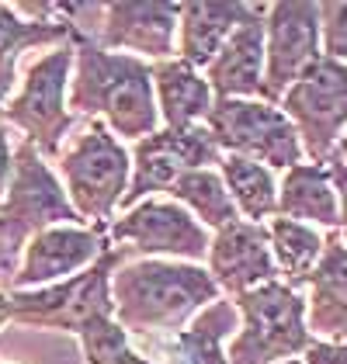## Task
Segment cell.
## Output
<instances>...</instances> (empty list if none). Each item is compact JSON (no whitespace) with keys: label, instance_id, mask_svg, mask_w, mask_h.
Returning a JSON list of instances; mask_svg holds the SVG:
<instances>
[{"label":"cell","instance_id":"8992f818","mask_svg":"<svg viewBox=\"0 0 347 364\" xmlns=\"http://www.w3.org/2000/svg\"><path fill=\"white\" fill-rule=\"evenodd\" d=\"M59 170L73 212L80 219H94L97 225H105L129 191L132 160L105 122H90L87 136H80V142L63 156Z\"/></svg>","mask_w":347,"mask_h":364},{"label":"cell","instance_id":"4316f807","mask_svg":"<svg viewBox=\"0 0 347 364\" xmlns=\"http://www.w3.org/2000/svg\"><path fill=\"white\" fill-rule=\"evenodd\" d=\"M319 11V56L347 63V4H316Z\"/></svg>","mask_w":347,"mask_h":364},{"label":"cell","instance_id":"ba28073f","mask_svg":"<svg viewBox=\"0 0 347 364\" xmlns=\"http://www.w3.org/2000/svg\"><path fill=\"white\" fill-rule=\"evenodd\" d=\"M77 223H84V219L73 212L63 184L49 170V164L42 160V153L28 142H21L14 149L11 181H7V191L0 201V232L7 236V243L18 247L42 229Z\"/></svg>","mask_w":347,"mask_h":364},{"label":"cell","instance_id":"44dd1931","mask_svg":"<svg viewBox=\"0 0 347 364\" xmlns=\"http://www.w3.org/2000/svg\"><path fill=\"white\" fill-rule=\"evenodd\" d=\"M236 330V306L215 299L181 333H174L167 364H226V336Z\"/></svg>","mask_w":347,"mask_h":364},{"label":"cell","instance_id":"3957f363","mask_svg":"<svg viewBox=\"0 0 347 364\" xmlns=\"http://www.w3.org/2000/svg\"><path fill=\"white\" fill-rule=\"evenodd\" d=\"M233 306L243 323L226 347V364H282L313 340L306 330V299L285 281L250 288Z\"/></svg>","mask_w":347,"mask_h":364},{"label":"cell","instance_id":"e0dca14e","mask_svg":"<svg viewBox=\"0 0 347 364\" xmlns=\"http://www.w3.org/2000/svg\"><path fill=\"white\" fill-rule=\"evenodd\" d=\"M306 330L323 343H347V243L330 236L306 281Z\"/></svg>","mask_w":347,"mask_h":364},{"label":"cell","instance_id":"7402d4cb","mask_svg":"<svg viewBox=\"0 0 347 364\" xmlns=\"http://www.w3.org/2000/svg\"><path fill=\"white\" fill-rule=\"evenodd\" d=\"M219 177L230 191L236 215L243 223L264 225V219H274L278 212V181L267 167L243 156H219Z\"/></svg>","mask_w":347,"mask_h":364},{"label":"cell","instance_id":"cb8c5ba5","mask_svg":"<svg viewBox=\"0 0 347 364\" xmlns=\"http://www.w3.org/2000/svg\"><path fill=\"white\" fill-rule=\"evenodd\" d=\"M73 35V25L66 21H28V18H18L14 7L0 4V108H4V97L7 90L14 87V63L18 56L31 49V46H49V42H63Z\"/></svg>","mask_w":347,"mask_h":364},{"label":"cell","instance_id":"2e32d148","mask_svg":"<svg viewBox=\"0 0 347 364\" xmlns=\"http://www.w3.org/2000/svg\"><path fill=\"white\" fill-rule=\"evenodd\" d=\"M264 14L267 7L260 4L257 14H250L243 25H236L233 35L223 42L219 56L205 66V80L212 87L215 101H254L264 84Z\"/></svg>","mask_w":347,"mask_h":364},{"label":"cell","instance_id":"4dcf8cb0","mask_svg":"<svg viewBox=\"0 0 347 364\" xmlns=\"http://www.w3.org/2000/svg\"><path fill=\"white\" fill-rule=\"evenodd\" d=\"M4 323H11V295L7 291H0V326Z\"/></svg>","mask_w":347,"mask_h":364},{"label":"cell","instance_id":"484cf974","mask_svg":"<svg viewBox=\"0 0 347 364\" xmlns=\"http://www.w3.org/2000/svg\"><path fill=\"white\" fill-rule=\"evenodd\" d=\"M80 350H84L87 364H153L132 350L129 333L115 319H97V323L84 326L80 330Z\"/></svg>","mask_w":347,"mask_h":364},{"label":"cell","instance_id":"7c38bea8","mask_svg":"<svg viewBox=\"0 0 347 364\" xmlns=\"http://www.w3.org/2000/svg\"><path fill=\"white\" fill-rule=\"evenodd\" d=\"M316 59H319L316 4H302V0L267 4V14H264V84H260L264 105L282 101V94Z\"/></svg>","mask_w":347,"mask_h":364},{"label":"cell","instance_id":"8fae6325","mask_svg":"<svg viewBox=\"0 0 347 364\" xmlns=\"http://www.w3.org/2000/svg\"><path fill=\"white\" fill-rule=\"evenodd\" d=\"M108 236L115 243H129L125 250L132 253L156 257V260H184V264L205 260L212 243L208 229L195 223L188 208H181L177 201H160V198H146L139 205H132L122 219L112 223Z\"/></svg>","mask_w":347,"mask_h":364},{"label":"cell","instance_id":"83f0119b","mask_svg":"<svg viewBox=\"0 0 347 364\" xmlns=\"http://www.w3.org/2000/svg\"><path fill=\"white\" fill-rule=\"evenodd\" d=\"M326 173H330V184L337 195V236H341V243H347V164L341 156H333V160H326Z\"/></svg>","mask_w":347,"mask_h":364},{"label":"cell","instance_id":"277c9868","mask_svg":"<svg viewBox=\"0 0 347 364\" xmlns=\"http://www.w3.org/2000/svg\"><path fill=\"white\" fill-rule=\"evenodd\" d=\"M125 260L122 250H105L87 271L73 278L31 288V291H7L11 295V319L35 330H66L77 333L97 319H112V274Z\"/></svg>","mask_w":347,"mask_h":364},{"label":"cell","instance_id":"52a82bcc","mask_svg":"<svg viewBox=\"0 0 347 364\" xmlns=\"http://www.w3.org/2000/svg\"><path fill=\"white\" fill-rule=\"evenodd\" d=\"M278 112L295 125L309 160L323 167L347 125V63L319 56L282 94Z\"/></svg>","mask_w":347,"mask_h":364},{"label":"cell","instance_id":"d6986e66","mask_svg":"<svg viewBox=\"0 0 347 364\" xmlns=\"http://www.w3.org/2000/svg\"><path fill=\"white\" fill-rule=\"evenodd\" d=\"M257 7L260 4H240V0H233V4H181L177 59H184L195 70H205L219 56V49L233 35V28L243 25L250 14H257Z\"/></svg>","mask_w":347,"mask_h":364},{"label":"cell","instance_id":"1f68e13d","mask_svg":"<svg viewBox=\"0 0 347 364\" xmlns=\"http://www.w3.org/2000/svg\"><path fill=\"white\" fill-rule=\"evenodd\" d=\"M282 364H302V361H299V358H289V361H282Z\"/></svg>","mask_w":347,"mask_h":364},{"label":"cell","instance_id":"ac0fdd59","mask_svg":"<svg viewBox=\"0 0 347 364\" xmlns=\"http://www.w3.org/2000/svg\"><path fill=\"white\" fill-rule=\"evenodd\" d=\"M149 77H153V97H156V114L164 118V129L184 132L208 118L215 97H212V87L202 70L174 56L153 63Z\"/></svg>","mask_w":347,"mask_h":364},{"label":"cell","instance_id":"4fadbf2b","mask_svg":"<svg viewBox=\"0 0 347 364\" xmlns=\"http://www.w3.org/2000/svg\"><path fill=\"white\" fill-rule=\"evenodd\" d=\"M105 250L108 247L97 229H80V225L42 229L25 243V260H21L18 274L11 278V284H14V291L59 284V281L87 271Z\"/></svg>","mask_w":347,"mask_h":364},{"label":"cell","instance_id":"9c48e42d","mask_svg":"<svg viewBox=\"0 0 347 364\" xmlns=\"http://www.w3.org/2000/svg\"><path fill=\"white\" fill-rule=\"evenodd\" d=\"M70 66H73V46H59L53 53L31 63L25 87L14 101H4L0 114L14 122L28 146L46 156H56L66 129L73 125V114L66 108V87H70Z\"/></svg>","mask_w":347,"mask_h":364},{"label":"cell","instance_id":"9a60e30c","mask_svg":"<svg viewBox=\"0 0 347 364\" xmlns=\"http://www.w3.org/2000/svg\"><path fill=\"white\" fill-rule=\"evenodd\" d=\"M181 4L164 0H118L105 7L101 49H129L149 59H174V31H177Z\"/></svg>","mask_w":347,"mask_h":364},{"label":"cell","instance_id":"7a4b0ae2","mask_svg":"<svg viewBox=\"0 0 347 364\" xmlns=\"http://www.w3.org/2000/svg\"><path fill=\"white\" fill-rule=\"evenodd\" d=\"M73 46V80H70V108L77 114H101L108 129L122 139H146L160 129L156 97L149 66L136 56L105 53L84 35H70Z\"/></svg>","mask_w":347,"mask_h":364},{"label":"cell","instance_id":"f546056e","mask_svg":"<svg viewBox=\"0 0 347 364\" xmlns=\"http://www.w3.org/2000/svg\"><path fill=\"white\" fill-rule=\"evenodd\" d=\"M11 160H14V149H11V142H7V129L0 125V201H4L7 181H11Z\"/></svg>","mask_w":347,"mask_h":364},{"label":"cell","instance_id":"603a6c76","mask_svg":"<svg viewBox=\"0 0 347 364\" xmlns=\"http://www.w3.org/2000/svg\"><path fill=\"white\" fill-rule=\"evenodd\" d=\"M264 229H267V243H271V257H274L278 274H285V284L292 291H299L313 274L319 253L326 247V236L313 225L292 223L282 215H274Z\"/></svg>","mask_w":347,"mask_h":364},{"label":"cell","instance_id":"ffe728a7","mask_svg":"<svg viewBox=\"0 0 347 364\" xmlns=\"http://www.w3.org/2000/svg\"><path fill=\"white\" fill-rule=\"evenodd\" d=\"M282 219L306 225H323V229H337V195L330 184L326 164H295L285 170L282 184H278V212Z\"/></svg>","mask_w":347,"mask_h":364},{"label":"cell","instance_id":"5b68a950","mask_svg":"<svg viewBox=\"0 0 347 364\" xmlns=\"http://www.w3.org/2000/svg\"><path fill=\"white\" fill-rule=\"evenodd\" d=\"M205 129L219 153L243 156L267 170H292L302 164L299 132L274 105L264 101H215L205 118Z\"/></svg>","mask_w":347,"mask_h":364},{"label":"cell","instance_id":"5bb4252c","mask_svg":"<svg viewBox=\"0 0 347 364\" xmlns=\"http://www.w3.org/2000/svg\"><path fill=\"white\" fill-rule=\"evenodd\" d=\"M208 274L215 281L219 291H230L233 299L278 281V267L271 257V243H267V229L254 223L236 219L226 229H219L208 243Z\"/></svg>","mask_w":347,"mask_h":364},{"label":"cell","instance_id":"d6a6232c","mask_svg":"<svg viewBox=\"0 0 347 364\" xmlns=\"http://www.w3.org/2000/svg\"><path fill=\"white\" fill-rule=\"evenodd\" d=\"M344 164H347V160H344Z\"/></svg>","mask_w":347,"mask_h":364},{"label":"cell","instance_id":"f1b7e54d","mask_svg":"<svg viewBox=\"0 0 347 364\" xmlns=\"http://www.w3.org/2000/svg\"><path fill=\"white\" fill-rule=\"evenodd\" d=\"M302 364H347V343L309 340V347L302 350Z\"/></svg>","mask_w":347,"mask_h":364},{"label":"cell","instance_id":"d4e9b609","mask_svg":"<svg viewBox=\"0 0 347 364\" xmlns=\"http://www.w3.org/2000/svg\"><path fill=\"white\" fill-rule=\"evenodd\" d=\"M167 195H174V201L181 208L191 212L195 223H202L205 229H226L230 223H236V205H233L230 191L219 177V170H191L174 184Z\"/></svg>","mask_w":347,"mask_h":364},{"label":"cell","instance_id":"30bf717a","mask_svg":"<svg viewBox=\"0 0 347 364\" xmlns=\"http://www.w3.org/2000/svg\"><path fill=\"white\" fill-rule=\"evenodd\" d=\"M219 149L208 136L205 125L195 129H156L153 136L136 142L132 153V173H129V191L118 201V208H132L136 201L156 195V191H171L174 184L191 173V170H212L219 164Z\"/></svg>","mask_w":347,"mask_h":364},{"label":"cell","instance_id":"6da1fadb","mask_svg":"<svg viewBox=\"0 0 347 364\" xmlns=\"http://www.w3.org/2000/svg\"><path fill=\"white\" fill-rule=\"evenodd\" d=\"M215 299L219 288L202 264L143 257L112 274V319L125 333H181Z\"/></svg>","mask_w":347,"mask_h":364}]
</instances>
